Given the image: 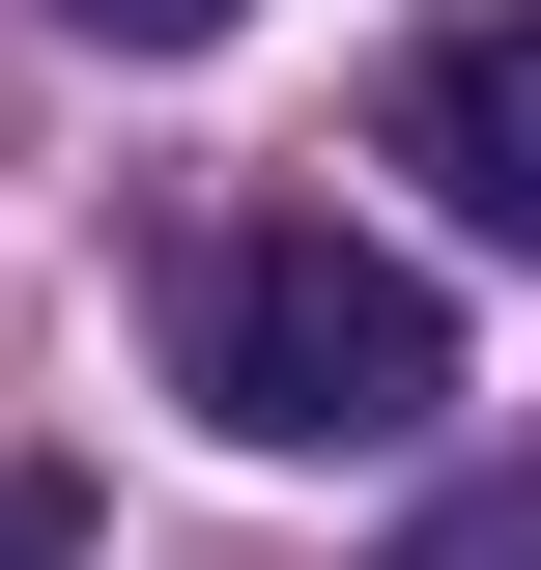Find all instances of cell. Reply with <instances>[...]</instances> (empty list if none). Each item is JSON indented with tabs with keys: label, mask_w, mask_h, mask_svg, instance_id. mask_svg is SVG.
Returning a JSON list of instances; mask_svg holds the SVG:
<instances>
[{
	"label": "cell",
	"mask_w": 541,
	"mask_h": 570,
	"mask_svg": "<svg viewBox=\"0 0 541 570\" xmlns=\"http://www.w3.org/2000/svg\"><path fill=\"white\" fill-rule=\"evenodd\" d=\"M200 400L257 428V456H400V428L456 400V314H427V257H371L342 200H285V228L200 257Z\"/></svg>",
	"instance_id": "cell-1"
},
{
	"label": "cell",
	"mask_w": 541,
	"mask_h": 570,
	"mask_svg": "<svg viewBox=\"0 0 541 570\" xmlns=\"http://www.w3.org/2000/svg\"><path fill=\"white\" fill-rule=\"evenodd\" d=\"M400 171H427L456 228H513V257H541V0H513V29H427V58H400Z\"/></svg>",
	"instance_id": "cell-2"
},
{
	"label": "cell",
	"mask_w": 541,
	"mask_h": 570,
	"mask_svg": "<svg viewBox=\"0 0 541 570\" xmlns=\"http://www.w3.org/2000/svg\"><path fill=\"white\" fill-rule=\"evenodd\" d=\"M400 570H541V485H456V513H427Z\"/></svg>",
	"instance_id": "cell-3"
},
{
	"label": "cell",
	"mask_w": 541,
	"mask_h": 570,
	"mask_svg": "<svg viewBox=\"0 0 541 570\" xmlns=\"http://www.w3.org/2000/svg\"><path fill=\"white\" fill-rule=\"evenodd\" d=\"M58 29H115V58H200V29H257V0H58Z\"/></svg>",
	"instance_id": "cell-4"
},
{
	"label": "cell",
	"mask_w": 541,
	"mask_h": 570,
	"mask_svg": "<svg viewBox=\"0 0 541 570\" xmlns=\"http://www.w3.org/2000/svg\"><path fill=\"white\" fill-rule=\"evenodd\" d=\"M86 542V485H58V456H0V570H58Z\"/></svg>",
	"instance_id": "cell-5"
}]
</instances>
